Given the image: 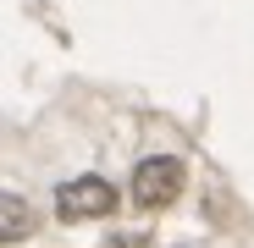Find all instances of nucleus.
I'll use <instances>...</instances> for the list:
<instances>
[{
    "instance_id": "nucleus-1",
    "label": "nucleus",
    "mask_w": 254,
    "mask_h": 248,
    "mask_svg": "<svg viewBox=\"0 0 254 248\" xmlns=\"http://www.w3.org/2000/svg\"><path fill=\"white\" fill-rule=\"evenodd\" d=\"M111 210H116V188L105 177H77V182H61V193H56L61 221H100Z\"/></svg>"
},
{
    "instance_id": "nucleus-2",
    "label": "nucleus",
    "mask_w": 254,
    "mask_h": 248,
    "mask_svg": "<svg viewBox=\"0 0 254 248\" xmlns=\"http://www.w3.org/2000/svg\"><path fill=\"white\" fill-rule=\"evenodd\" d=\"M177 193H183V160H172V154L138 160V171H133V198L144 204V210H166Z\"/></svg>"
},
{
    "instance_id": "nucleus-3",
    "label": "nucleus",
    "mask_w": 254,
    "mask_h": 248,
    "mask_svg": "<svg viewBox=\"0 0 254 248\" xmlns=\"http://www.w3.org/2000/svg\"><path fill=\"white\" fill-rule=\"evenodd\" d=\"M28 232H33V210H28V198L0 193V243H22Z\"/></svg>"
}]
</instances>
